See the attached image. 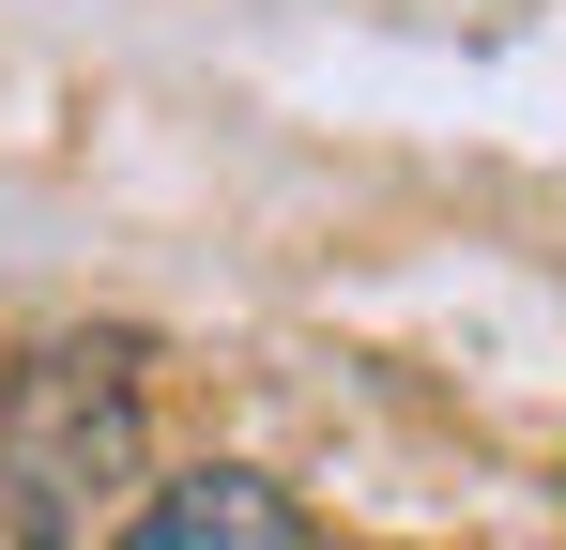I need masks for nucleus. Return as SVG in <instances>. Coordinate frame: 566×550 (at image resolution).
I'll list each match as a JSON object with an SVG mask.
<instances>
[{
  "instance_id": "f257e3e1",
  "label": "nucleus",
  "mask_w": 566,
  "mask_h": 550,
  "mask_svg": "<svg viewBox=\"0 0 566 550\" xmlns=\"http://www.w3.org/2000/svg\"><path fill=\"white\" fill-rule=\"evenodd\" d=\"M138 458H154V429H138V367L107 352V337H46V352L0 382V474L77 536L93 505H123L138 489Z\"/></svg>"
},
{
  "instance_id": "f03ea898",
  "label": "nucleus",
  "mask_w": 566,
  "mask_h": 550,
  "mask_svg": "<svg viewBox=\"0 0 566 550\" xmlns=\"http://www.w3.org/2000/svg\"><path fill=\"white\" fill-rule=\"evenodd\" d=\"M123 550H306V505H291L276 474H245V458H199L169 489H138Z\"/></svg>"
},
{
  "instance_id": "7ed1b4c3",
  "label": "nucleus",
  "mask_w": 566,
  "mask_h": 550,
  "mask_svg": "<svg viewBox=\"0 0 566 550\" xmlns=\"http://www.w3.org/2000/svg\"><path fill=\"white\" fill-rule=\"evenodd\" d=\"M0 550H62V520H46V505H31L15 474H0Z\"/></svg>"
}]
</instances>
